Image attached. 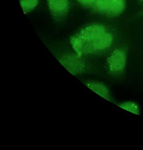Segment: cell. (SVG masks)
Here are the masks:
<instances>
[{"label":"cell","mask_w":143,"mask_h":150,"mask_svg":"<svg viewBox=\"0 0 143 150\" xmlns=\"http://www.w3.org/2000/svg\"><path fill=\"white\" fill-rule=\"evenodd\" d=\"M107 32L104 26L96 24L89 25L81 30L71 37L70 43L75 53L81 57V50L84 45L93 42Z\"/></svg>","instance_id":"cell-1"},{"label":"cell","mask_w":143,"mask_h":150,"mask_svg":"<svg viewBox=\"0 0 143 150\" xmlns=\"http://www.w3.org/2000/svg\"><path fill=\"white\" fill-rule=\"evenodd\" d=\"M113 42L112 35L106 32L93 42L84 45L81 50V55L100 52L107 50L111 46Z\"/></svg>","instance_id":"cell-2"},{"label":"cell","mask_w":143,"mask_h":150,"mask_svg":"<svg viewBox=\"0 0 143 150\" xmlns=\"http://www.w3.org/2000/svg\"><path fill=\"white\" fill-rule=\"evenodd\" d=\"M50 13L56 21L60 22L66 18L70 8V0H46Z\"/></svg>","instance_id":"cell-3"},{"label":"cell","mask_w":143,"mask_h":150,"mask_svg":"<svg viewBox=\"0 0 143 150\" xmlns=\"http://www.w3.org/2000/svg\"><path fill=\"white\" fill-rule=\"evenodd\" d=\"M58 60L67 70L74 75L82 72L85 68V64L81 60V57L76 53L62 55Z\"/></svg>","instance_id":"cell-4"},{"label":"cell","mask_w":143,"mask_h":150,"mask_svg":"<svg viewBox=\"0 0 143 150\" xmlns=\"http://www.w3.org/2000/svg\"><path fill=\"white\" fill-rule=\"evenodd\" d=\"M126 54L123 49L114 50L108 59V65L110 72L115 74L122 73L125 69Z\"/></svg>","instance_id":"cell-5"},{"label":"cell","mask_w":143,"mask_h":150,"mask_svg":"<svg viewBox=\"0 0 143 150\" xmlns=\"http://www.w3.org/2000/svg\"><path fill=\"white\" fill-rule=\"evenodd\" d=\"M85 85L91 90L108 100H110V96L108 88L102 82L96 81H87Z\"/></svg>","instance_id":"cell-6"},{"label":"cell","mask_w":143,"mask_h":150,"mask_svg":"<svg viewBox=\"0 0 143 150\" xmlns=\"http://www.w3.org/2000/svg\"><path fill=\"white\" fill-rule=\"evenodd\" d=\"M125 7V0H112L106 15L112 17L119 15L124 11Z\"/></svg>","instance_id":"cell-7"},{"label":"cell","mask_w":143,"mask_h":150,"mask_svg":"<svg viewBox=\"0 0 143 150\" xmlns=\"http://www.w3.org/2000/svg\"><path fill=\"white\" fill-rule=\"evenodd\" d=\"M112 0H95L92 7L100 13L107 14Z\"/></svg>","instance_id":"cell-8"},{"label":"cell","mask_w":143,"mask_h":150,"mask_svg":"<svg viewBox=\"0 0 143 150\" xmlns=\"http://www.w3.org/2000/svg\"><path fill=\"white\" fill-rule=\"evenodd\" d=\"M39 3V0H20L21 7L25 14L35 10Z\"/></svg>","instance_id":"cell-9"},{"label":"cell","mask_w":143,"mask_h":150,"mask_svg":"<svg viewBox=\"0 0 143 150\" xmlns=\"http://www.w3.org/2000/svg\"><path fill=\"white\" fill-rule=\"evenodd\" d=\"M119 107L129 112L136 115H139V108L137 103L132 101L122 103L119 105Z\"/></svg>","instance_id":"cell-10"},{"label":"cell","mask_w":143,"mask_h":150,"mask_svg":"<svg viewBox=\"0 0 143 150\" xmlns=\"http://www.w3.org/2000/svg\"><path fill=\"white\" fill-rule=\"evenodd\" d=\"M78 3L85 7H92L95 0H77Z\"/></svg>","instance_id":"cell-11"},{"label":"cell","mask_w":143,"mask_h":150,"mask_svg":"<svg viewBox=\"0 0 143 150\" xmlns=\"http://www.w3.org/2000/svg\"><path fill=\"white\" fill-rule=\"evenodd\" d=\"M139 15H140V16H143V10H142V12L140 13L139 14Z\"/></svg>","instance_id":"cell-12"},{"label":"cell","mask_w":143,"mask_h":150,"mask_svg":"<svg viewBox=\"0 0 143 150\" xmlns=\"http://www.w3.org/2000/svg\"><path fill=\"white\" fill-rule=\"evenodd\" d=\"M140 1H143V0H140Z\"/></svg>","instance_id":"cell-13"}]
</instances>
